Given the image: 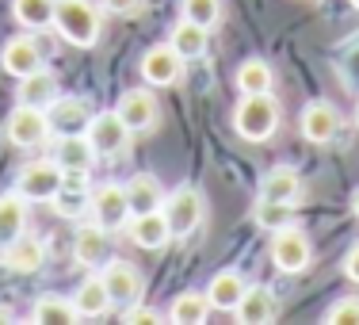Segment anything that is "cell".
<instances>
[{
    "instance_id": "cell-37",
    "label": "cell",
    "mask_w": 359,
    "mask_h": 325,
    "mask_svg": "<svg viewBox=\"0 0 359 325\" xmlns=\"http://www.w3.org/2000/svg\"><path fill=\"white\" fill-rule=\"evenodd\" d=\"M344 276L352 279V284H359V245L344 256Z\"/></svg>"
},
{
    "instance_id": "cell-5",
    "label": "cell",
    "mask_w": 359,
    "mask_h": 325,
    "mask_svg": "<svg viewBox=\"0 0 359 325\" xmlns=\"http://www.w3.org/2000/svg\"><path fill=\"white\" fill-rule=\"evenodd\" d=\"M161 211H165L168 226H172V237L195 234L199 222H203V195H199V187H176V192L165 199V207H161Z\"/></svg>"
},
{
    "instance_id": "cell-1",
    "label": "cell",
    "mask_w": 359,
    "mask_h": 325,
    "mask_svg": "<svg viewBox=\"0 0 359 325\" xmlns=\"http://www.w3.org/2000/svg\"><path fill=\"white\" fill-rule=\"evenodd\" d=\"M54 27L73 46H96L100 42V12L92 0H54Z\"/></svg>"
},
{
    "instance_id": "cell-33",
    "label": "cell",
    "mask_w": 359,
    "mask_h": 325,
    "mask_svg": "<svg viewBox=\"0 0 359 325\" xmlns=\"http://www.w3.org/2000/svg\"><path fill=\"white\" fill-rule=\"evenodd\" d=\"M180 8H184V20L199 23V27H215L218 15H222V0H180Z\"/></svg>"
},
{
    "instance_id": "cell-6",
    "label": "cell",
    "mask_w": 359,
    "mask_h": 325,
    "mask_svg": "<svg viewBox=\"0 0 359 325\" xmlns=\"http://www.w3.org/2000/svg\"><path fill=\"white\" fill-rule=\"evenodd\" d=\"M62 180H65V173L54 165V161H39V165L23 168L15 192H20L27 203H50V199H57V192H62Z\"/></svg>"
},
{
    "instance_id": "cell-10",
    "label": "cell",
    "mask_w": 359,
    "mask_h": 325,
    "mask_svg": "<svg viewBox=\"0 0 359 325\" xmlns=\"http://www.w3.org/2000/svg\"><path fill=\"white\" fill-rule=\"evenodd\" d=\"M115 115L123 119L130 131H153L161 119V107H157V96L149 88H130L123 100H118Z\"/></svg>"
},
{
    "instance_id": "cell-38",
    "label": "cell",
    "mask_w": 359,
    "mask_h": 325,
    "mask_svg": "<svg viewBox=\"0 0 359 325\" xmlns=\"http://www.w3.org/2000/svg\"><path fill=\"white\" fill-rule=\"evenodd\" d=\"M352 211H355V218H359V192L352 195Z\"/></svg>"
},
{
    "instance_id": "cell-39",
    "label": "cell",
    "mask_w": 359,
    "mask_h": 325,
    "mask_svg": "<svg viewBox=\"0 0 359 325\" xmlns=\"http://www.w3.org/2000/svg\"><path fill=\"white\" fill-rule=\"evenodd\" d=\"M0 321H12V314H8V310H0Z\"/></svg>"
},
{
    "instance_id": "cell-21",
    "label": "cell",
    "mask_w": 359,
    "mask_h": 325,
    "mask_svg": "<svg viewBox=\"0 0 359 325\" xmlns=\"http://www.w3.org/2000/svg\"><path fill=\"white\" fill-rule=\"evenodd\" d=\"M73 256L84 264V268L104 264V256H107V230L100 226V222L81 226V230H76V237H73Z\"/></svg>"
},
{
    "instance_id": "cell-18",
    "label": "cell",
    "mask_w": 359,
    "mask_h": 325,
    "mask_svg": "<svg viewBox=\"0 0 359 325\" xmlns=\"http://www.w3.org/2000/svg\"><path fill=\"white\" fill-rule=\"evenodd\" d=\"M23 230H27V199L20 192L0 195V249L23 237Z\"/></svg>"
},
{
    "instance_id": "cell-15",
    "label": "cell",
    "mask_w": 359,
    "mask_h": 325,
    "mask_svg": "<svg viewBox=\"0 0 359 325\" xmlns=\"http://www.w3.org/2000/svg\"><path fill=\"white\" fill-rule=\"evenodd\" d=\"M0 65H4L12 77H20V81H23L27 73L42 69V50L35 46V39L15 35V39L4 42V50H0Z\"/></svg>"
},
{
    "instance_id": "cell-34",
    "label": "cell",
    "mask_w": 359,
    "mask_h": 325,
    "mask_svg": "<svg viewBox=\"0 0 359 325\" xmlns=\"http://www.w3.org/2000/svg\"><path fill=\"white\" fill-rule=\"evenodd\" d=\"M329 325H359V298H340L329 314H325Z\"/></svg>"
},
{
    "instance_id": "cell-11",
    "label": "cell",
    "mask_w": 359,
    "mask_h": 325,
    "mask_svg": "<svg viewBox=\"0 0 359 325\" xmlns=\"http://www.w3.org/2000/svg\"><path fill=\"white\" fill-rule=\"evenodd\" d=\"M104 287L111 295V306H134L142 295V272L130 260H111L104 268Z\"/></svg>"
},
{
    "instance_id": "cell-40",
    "label": "cell",
    "mask_w": 359,
    "mask_h": 325,
    "mask_svg": "<svg viewBox=\"0 0 359 325\" xmlns=\"http://www.w3.org/2000/svg\"><path fill=\"white\" fill-rule=\"evenodd\" d=\"M355 123H359V107H355Z\"/></svg>"
},
{
    "instance_id": "cell-12",
    "label": "cell",
    "mask_w": 359,
    "mask_h": 325,
    "mask_svg": "<svg viewBox=\"0 0 359 325\" xmlns=\"http://www.w3.org/2000/svg\"><path fill=\"white\" fill-rule=\"evenodd\" d=\"M92 215L104 230H123L130 222V203H126V187L118 184H104L92 195Z\"/></svg>"
},
{
    "instance_id": "cell-26",
    "label": "cell",
    "mask_w": 359,
    "mask_h": 325,
    "mask_svg": "<svg viewBox=\"0 0 359 325\" xmlns=\"http://www.w3.org/2000/svg\"><path fill=\"white\" fill-rule=\"evenodd\" d=\"M35 321L39 325H73V321H81V310L73 306V298L42 295L35 303Z\"/></svg>"
},
{
    "instance_id": "cell-13",
    "label": "cell",
    "mask_w": 359,
    "mask_h": 325,
    "mask_svg": "<svg viewBox=\"0 0 359 325\" xmlns=\"http://www.w3.org/2000/svg\"><path fill=\"white\" fill-rule=\"evenodd\" d=\"M180 73H184V58L172 50V42H168V46H153L149 54L142 58V77H145V84H153V88L176 84Z\"/></svg>"
},
{
    "instance_id": "cell-2",
    "label": "cell",
    "mask_w": 359,
    "mask_h": 325,
    "mask_svg": "<svg viewBox=\"0 0 359 325\" xmlns=\"http://www.w3.org/2000/svg\"><path fill=\"white\" fill-rule=\"evenodd\" d=\"M233 126L241 138L249 142H268L279 126V104L271 92H252V96H241V104L233 111Z\"/></svg>"
},
{
    "instance_id": "cell-4",
    "label": "cell",
    "mask_w": 359,
    "mask_h": 325,
    "mask_svg": "<svg viewBox=\"0 0 359 325\" xmlns=\"http://www.w3.org/2000/svg\"><path fill=\"white\" fill-rule=\"evenodd\" d=\"M4 134L12 145L20 150H31V145H42L50 138V119H46V107H31V104H20L8 115L4 123Z\"/></svg>"
},
{
    "instance_id": "cell-41",
    "label": "cell",
    "mask_w": 359,
    "mask_h": 325,
    "mask_svg": "<svg viewBox=\"0 0 359 325\" xmlns=\"http://www.w3.org/2000/svg\"><path fill=\"white\" fill-rule=\"evenodd\" d=\"M352 8H359V0H352Z\"/></svg>"
},
{
    "instance_id": "cell-9",
    "label": "cell",
    "mask_w": 359,
    "mask_h": 325,
    "mask_svg": "<svg viewBox=\"0 0 359 325\" xmlns=\"http://www.w3.org/2000/svg\"><path fill=\"white\" fill-rule=\"evenodd\" d=\"M46 119H50V134L65 138V134H88L92 111H88V104H84V100L57 96L54 104L46 107Z\"/></svg>"
},
{
    "instance_id": "cell-16",
    "label": "cell",
    "mask_w": 359,
    "mask_h": 325,
    "mask_svg": "<svg viewBox=\"0 0 359 325\" xmlns=\"http://www.w3.org/2000/svg\"><path fill=\"white\" fill-rule=\"evenodd\" d=\"M233 314H237L245 325H264V321H271V318H276V291L264 287V284L245 287V295H241V303H237Z\"/></svg>"
},
{
    "instance_id": "cell-29",
    "label": "cell",
    "mask_w": 359,
    "mask_h": 325,
    "mask_svg": "<svg viewBox=\"0 0 359 325\" xmlns=\"http://www.w3.org/2000/svg\"><path fill=\"white\" fill-rule=\"evenodd\" d=\"M271 84H276V73H271L268 62H260V58L241 62V69H237V88H241L245 96H252V92H271Z\"/></svg>"
},
{
    "instance_id": "cell-36",
    "label": "cell",
    "mask_w": 359,
    "mask_h": 325,
    "mask_svg": "<svg viewBox=\"0 0 359 325\" xmlns=\"http://www.w3.org/2000/svg\"><path fill=\"white\" fill-rule=\"evenodd\" d=\"M161 318L153 310H126V325H157Z\"/></svg>"
},
{
    "instance_id": "cell-8",
    "label": "cell",
    "mask_w": 359,
    "mask_h": 325,
    "mask_svg": "<svg viewBox=\"0 0 359 325\" xmlns=\"http://www.w3.org/2000/svg\"><path fill=\"white\" fill-rule=\"evenodd\" d=\"M54 165L62 168L65 176H88L92 165H96V150H92L88 134H65V138H57Z\"/></svg>"
},
{
    "instance_id": "cell-23",
    "label": "cell",
    "mask_w": 359,
    "mask_h": 325,
    "mask_svg": "<svg viewBox=\"0 0 359 325\" xmlns=\"http://www.w3.org/2000/svg\"><path fill=\"white\" fill-rule=\"evenodd\" d=\"M245 287H249V284L241 279V272L226 268V272H218V276L210 279L207 298H210V306H218V310H229V314H233L237 303H241V295H245Z\"/></svg>"
},
{
    "instance_id": "cell-22",
    "label": "cell",
    "mask_w": 359,
    "mask_h": 325,
    "mask_svg": "<svg viewBox=\"0 0 359 325\" xmlns=\"http://www.w3.org/2000/svg\"><path fill=\"white\" fill-rule=\"evenodd\" d=\"M57 100V77L50 69H35L20 81V104L31 107H50Z\"/></svg>"
},
{
    "instance_id": "cell-20",
    "label": "cell",
    "mask_w": 359,
    "mask_h": 325,
    "mask_svg": "<svg viewBox=\"0 0 359 325\" xmlns=\"http://www.w3.org/2000/svg\"><path fill=\"white\" fill-rule=\"evenodd\" d=\"M4 264L12 272H23V276H35V272L46 264V245L39 237H15L4 249Z\"/></svg>"
},
{
    "instance_id": "cell-30",
    "label": "cell",
    "mask_w": 359,
    "mask_h": 325,
    "mask_svg": "<svg viewBox=\"0 0 359 325\" xmlns=\"http://www.w3.org/2000/svg\"><path fill=\"white\" fill-rule=\"evenodd\" d=\"M207 310H210L207 295H199V291H184V295H176L168 318H172L176 325H199V321H207Z\"/></svg>"
},
{
    "instance_id": "cell-17",
    "label": "cell",
    "mask_w": 359,
    "mask_h": 325,
    "mask_svg": "<svg viewBox=\"0 0 359 325\" xmlns=\"http://www.w3.org/2000/svg\"><path fill=\"white\" fill-rule=\"evenodd\" d=\"M130 237L142 249H165L168 237H172V226H168L165 211H149V215H134L130 218Z\"/></svg>"
},
{
    "instance_id": "cell-35",
    "label": "cell",
    "mask_w": 359,
    "mask_h": 325,
    "mask_svg": "<svg viewBox=\"0 0 359 325\" xmlns=\"http://www.w3.org/2000/svg\"><path fill=\"white\" fill-rule=\"evenodd\" d=\"M142 4H145V0H104V8L111 15H134Z\"/></svg>"
},
{
    "instance_id": "cell-27",
    "label": "cell",
    "mask_w": 359,
    "mask_h": 325,
    "mask_svg": "<svg viewBox=\"0 0 359 325\" xmlns=\"http://www.w3.org/2000/svg\"><path fill=\"white\" fill-rule=\"evenodd\" d=\"M12 15L27 31L54 27V0H12Z\"/></svg>"
},
{
    "instance_id": "cell-32",
    "label": "cell",
    "mask_w": 359,
    "mask_h": 325,
    "mask_svg": "<svg viewBox=\"0 0 359 325\" xmlns=\"http://www.w3.org/2000/svg\"><path fill=\"white\" fill-rule=\"evenodd\" d=\"M88 207V187H84V176H65L62 180V192H57V211L62 215H81Z\"/></svg>"
},
{
    "instance_id": "cell-24",
    "label": "cell",
    "mask_w": 359,
    "mask_h": 325,
    "mask_svg": "<svg viewBox=\"0 0 359 325\" xmlns=\"http://www.w3.org/2000/svg\"><path fill=\"white\" fill-rule=\"evenodd\" d=\"M126 203H130V218L134 215H149V211L165 207V195H161V184L153 176H134L126 184Z\"/></svg>"
},
{
    "instance_id": "cell-28",
    "label": "cell",
    "mask_w": 359,
    "mask_h": 325,
    "mask_svg": "<svg viewBox=\"0 0 359 325\" xmlns=\"http://www.w3.org/2000/svg\"><path fill=\"white\" fill-rule=\"evenodd\" d=\"M172 50L180 58H203L207 54V27H199V23H191V20H180L176 23V31H172Z\"/></svg>"
},
{
    "instance_id": "cell-31",
    "label": "cell",
    "mask_w": 359,
    "mask_h": 325,
    "mask_svg": "<svg viewBox=\"0 0 359 325\" xmlns=\"http://www.w3.org/2000/svg\"><path fill=\"white\" fill-rule=\"evenodd\" d=\"M256 222L264 230H283V226H294V203H276V199H260L256 203Z\"/></svg>"
},
{
    "instance_id": "cell-19",
    "label": "cell",
    "mask_w": 359,
    "mask_h": 325,
    "mask_svg": "<svg viewBox=\"0 0 359 325\" xmlns=\"http://www.w3.org/2000/svg\"><path fill=\"white\" fill-rule=\"evenodd\" d=\"M298 195H302V176H298L290 165H279V168H271V173H264V180H260V199L298 203Z\"/></svg>"
},
{
    "instance_id": "cell-25",
    "label": "cell",
    "mask_w": 359,
    "mask_h": 325,
    "mask_svg": "<svg viewBox=\"0 0 359 325\" xmlns=\"http://www.w3.org/2000/svg\"><path fill=\"white\" fill-rule=\"evenodd\" d=\"M73 306L81 310V318H100V314H107L111 306V295L104 287V276H88L81 287H76L73 295Z\"/></svg>"
},
{
    "instance_id": "cell-3",
    "label": "cell",
    "mask_w": 359,
    "mask_h": 325,
    "mask_svg": "<svg viewBox=\"0 0 359 325\" xmlns=\"http://www.w3.org/2000/svg\"><path fill=\"white\" fill-rule=\"evenodd\" d=\"M130 134L134 131L115 115V111L92 115V123H88V142H92V150H96V157H126Z\"/></svg>"
},
{
    "instance_id": "cell-7",
    "label": "cell",
    "mask_w": 359,
    "mask_h": 325,
    "mask_svg": "<svg viewBox=\"0 0 359 325\" xmlns=\"http://www.w3.org/2000/svg\"><path fill=\"white\" fill-rule=\"evenodd\" d=\"M271 260H276L279 272H302L310 264V237L294 226L276 230V237H271Z\"/></svg>"
},
{
    "instance_id": "cell-14",
    "label": "cell",
    "mask_w": 359,
    "mask_h": 325,
    "mask_svg": "<svg viewBox=\"0 0 359 325\" xmlns=\"http://www.w3.org/2000/svg\"><path fill=\"white\" fill-rule=\"evenodd\" d=\"M302 134H306V142H313V145L332 142L340 134V111L332 104H325V100L306 104V111H302Z\"/></svg>"
}]
</instances>
